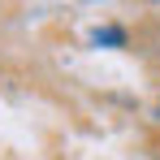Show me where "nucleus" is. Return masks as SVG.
<instances>
[{"instance_id":"1","label":"nucleus","mask_w":160,"mask_h":160,"mask_svg":"<svg viewBox=\"0 0 160 160\" xmlns=\"http://www.w3.org/2000/svg\"><path fill=\"white\" fill-rule=\"evenodd\" d=\"M121 39H126V35H121L117 26H108V30H95V43H121Z\"/></svg>"}]
</instances>
